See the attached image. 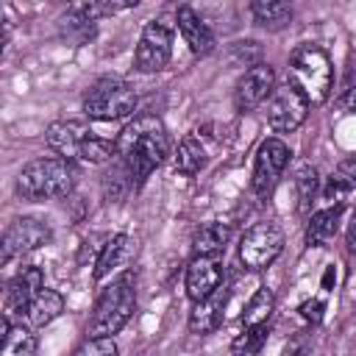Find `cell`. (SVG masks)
<instances>
[{
	"label": "cell",
	"mask_w": 356,
	"mask_h": 356,
	"mask_svg": "<svg viewBox=\"0 0 356 356\" xmlns=\"http://www.w3.org/2000/svg\"><path fill=\"white\" fill-rule=\"evenodd\" d=\"M167 153H170L167 128L153 114L134 117L117 136V159L128 167L136 186L147 181V175L167 159Z\"/></svg>",
	"instance_id": "obj_1"
},
{
	"label": "cell",
	"mask_w": 356,
	"mask_h": 356,
	"mask_svg": "<svg viewBox=\"0 0 356 356\" xmlns=\"http://www.w3.org/2000/svg\"><path fill=\"white\" fill-rule=\"evenodd\" d=\"M289 83L306 97L309 106H323L334 89V67L323 47L298 44L289 56Z\"/></svg>",
	"instance_id": "obj_2"
},
{
	"label": "cell",
	"mask_w": 356,
	"mask_h": 356,
	"mask_svg": "<svg viewBox=\"0 0 356 356\" xmlns=\"http://www.w3.org/2000/svg\"><path fill=\"white\" fill-rule=\"evenodd\" d=\"M78 181V170L67 159H36L17 175V195L22 200L67 197Z\"/></svg>",
	"instance_id": "obj_3"
},
{
	"label": "cell",
	"mask_w": 356,
	"mask_h": 356,
	"mask_svg": "<svg viewBox=\"0 0 356 356\" xmlns=\"http://www.w3.org/2000/svg\"><path fill=\"white\" fill-rule=\"evenodd\" d=\"M134 309H136V278L134 273H122L97 295L89 320V337L114 339V334H120L131 320Z\"/></svg>",
	"instance_id": "obj_4"
},
{
	"label": "cell",
	"mask_w": 356,
	"mask_h": 356,
	"mask_svg": "<svg viewBox=\"0 0 356 356\" xmlns=\"http://www.w3.org/2000/svg\"><path fill=\"white\" fill-rule=\"evenodd\" d=\"M83 111L89 120L100 122L125 120L136 111V89L122 78H103L86 92Z\"/></svg>",
	"instance_id": "obj_5"
},
{
	"label": "cell",
	"mask_w": 356,
	"mask_h": 356,
	"mask_svg": "<svg viewBox=\"0 0 356 356\" xmlns=\"http://www.w3.org/2000/svg\"><path fill=\"white\" fill-rule=\"evenodd\" d=\"M281 250H284V231L273 220H261L250 225L239 239V261L253 273L270 267L281 256Z\"/></svg>",
	"instance_id": "obj_6"
},
{
	"label": "cell",
	"mask_w": 356,
	"mask_h": 356,
	"mask_svg": "<svg viewBox=\"0 0 356 356\" xmlns=\"http://www.w3.org/2000/svg\"><path fill=\"white\" fill-rule=\"evenodd\" d=\"M170 56H172V22L150 19L139 36L134 67L139 72H159L170 64Z\"/></svg>",
	"instance_id": "obj_7"
},
{
	"label": "cell",
	"mask_w": 356,
	"mask_h": 356,
	"mask_svg": "<svg viewBox=\"0 0 356 356\" xmlns=\"http://www.w3.org/2000/svg\"><path fill=\"white\" fill-rule=\"evenodd\" d=\"M289 156H292V150L275 136H270L259 145L256 161H253V175H250V189L256 197H267L275 189L281 172L289 164Z\"/></svg>",
	"instance_id": "obj_8"
},
{
	"label": "cell",
	"mask_w": 356,
	"mask_h": 356,
	"mask_svg": "<svg viewBox=\"0 0 356 356\" xmlns=\"http://www.w3.org/2000/svg\"><path fill=\"white\" fill-rule=\"evenodd\" d=\"M306 117H309V103L289 81L273 89V95L267 100V122L273 131L292 134L306 122Z\"/></svg>",
	"instance_id": "obj_9"
},
{
	"label": "cell",
	"mask_w": 356,
	"mask_h": 356,
	"mask_svg": "<svg viewBox=\"0 0 356 356\" xmlns=\"http://www.w3.org/2000/svg\"><path fill=\"white\" fill-rule=\"evenodd\" d=\"M53 239V231L39 217H19L14 220L3 234V261H11L14 256L31 253Z\"/></svg>",
	"instance_id": "obj_10"
},
{
	"label": "cell",
	"mask_w": 356,
	"mask_h": 356,
	"mask_svg": "<svg viewBox=\"0 0 356 356\" xmlns=\"http://www.w3.org/2000/svg\"><path fill=\"white\" fill-rule=\"evenodd\" d=\"M275 89V70L270 64H256L250 70H245V75L236 81V89H234V106L236 111L248 114L253 108H259L264 100H270Z\"/></svg>",
	"instance_id": "obj_11"
},
{
	"label": "cell",
	"mask_w": 356,
	"mask_h": 356,
	"mask_svg": "<svg viewBox=\"0 0 356 356\" xmlns=\"http://www.w3.org/2000/svg\"><path fill=\"white\" fill-rule=\"evenodd\" d=\"M44 139H47V147H50L53 153H58L61 159L72 161V159L81 156L83 145L92 139V131H89L83 122H75V120H58V122H53V125L47 128Z\"/></svg>",
	"instance_id": "obj_12"
},
{
	"label": "cell",
	"mask_w": 356,
	"mask_h": 356,
	"mask_svg": "<svg viewBox=\"0 0 356 356\" xmlns=\"http://www.w3.org/2000/svg\"><path fill=\"white\" fill-rule=\"evenodd\" d=\"M186 295L192 303L209 298L211 292H217L222 286V270L217 264V259H206V256H195L186 267V278H184Z\"/></svg>",
	"instance_id": "obj_13"
},
{
	"label": "cell",
	"mask_w": 356,
	"mask_h": 356,
	"mask_svg": "<svg viewBox=\"0 0 356 356\" xmlns=\"http://www.w3.org/2000/svg\"><path fill=\"white\" fill-rule=\"evenodd\" d=\"M42 289H44V284H42V270H39V267H22V270L11 278V284H8V289H6V314H3V317L11 320V314H25V309L31 306V300H33Z\"/></svg>",
	"instance_id": "obj_14"
},
{
	"label": "cell",
	"mask_w": 356,
	"mask_h": 356,
	"mask_svg": "<svg viewBox=\"0 0 356 356\" xmlns=\"http://www.w3.org/2000/svg\"><path fill=\"white\" fill-rule=\"evenodd\" d=\"M228 286L222 284L217 292H211L209 298H203V300H197L195 306H192V312H189V331L192 334H211V331H217L220 328V323H222V317H225V306H228Z\"/></svg>",
	"instance_id": "obj_15"
},
{
	"label": "cell",
	"mask_w": 356,
	"mask_h": 356,
	"mask_svg": "<svg viewBox=\"0 0 356 356\" xmlns=\"http://www.w3.org/2000/svg\"><path fill=\"white\" fill-rule=\"evenodd\" d=\"M175 22H178V31H181V36H184V42L189 44V50L195 53V56H209L211 50H214V33H211V28L197 17V11L195 8H189V6H181L178 11H175Z\"/></svg>",
	"instance_id": "obj_16"
},
{
	"label": "cell",
	"mask_w": 356,
	"mask_h": 356,
	"mask_svg": "<svg viewBox=\"0 0 356 356\" xmlns=\"http://www.w3.org/2000/svg\"><path fill=\"white\" fill-rule=\"evenodd\" d=\"M134 253H136V242H134L128 234H114V236L103 245V250H100V256H97L95 281H103V278L111 275L114 270L125 267V264L134 259Z\"/></svg>",
	"instance_id": "obj_17"
},
{
	"label": "cell",
	"mask_w": 356,
	"mask_h": 356,
	"mask_svg": "<svg viewBox=\"0 0 356 356\" xmlns=\"http://www.w3.org/2000/svg\"><path fill=\"white\" fill-rule=\"evenodd\" d=\"M339 220H342V206H328V209L314 211L306 222V245L309 248L328 245L334 239V234L339 231Z\"/></svg>",
	"instance_id": "obj_18"
},
{
	"label": "cell",
	"mask_w": 356,
	"mask_h": 356,
	"mask_svg": "<svg viewBox=\"0 0 356 356\" xmlns=\"http://www.w3.org/2000/svg\"><path fill=\"white\" fill-rule=\"evenodd\" d=\"M61 312H64V298H61V292L44 286V289L31 300V306L25 309L22 317H25V325H31V328H42V325L53 323Z\"/></svg>",
	"instance_id": "obj_19"
},
{
	"label": "cell",
	"mask_w": 356,
	"mask_h": 356,
	"mask_svg": "<svg viewBox=\"0 0 356 356\" xmlns=\"http://www.w3.org/2000/svg\"><path fill=\"white\" fill-rule=\"evenodd\" d=\"M3 356H36L33 328L25 323L11 325V320L3 317Z\"/></svg>",
	"instance_id": "obj_20"
},
{
	"label": "cell",
	"mask_w": 356,
	"mask_h": 356,
	"mask_svg": "<svg viewBox=\"0 0 356 356\" xmlns=\"http://www.w3.org/2000/svg\"><path fill=\"white\" fill-rule=\"evenodd\" d=\"M250 14H253L256 25H261L267 31H281L292 19V6L284 0H253Z\"/></svg>",
	"instance_id": "obj_21"
},
{
	"label": "cell",
	"mask_w": 356,
	"mask_h": 356,
	"mask_svg": "<svg viewBox=\"0 0 356 356\" xmlns=\"http://www.w3.org/2000/svg\"><path fill=\"white\" fill-rule=\"evenodd\" d=\"M228 242V225L222 222H206L192 234V253L195 256H206L214 259Z\"/></svg>",
	"instance_id": "obj_22"
},
{
	"label": "cell",
	"mask_w": 356,
	"mask_h": 356,
	"mask_svg": "<svg viewBox=\"0 0 356 356\" xmlns=\"http://www.w3.org/2000/svg\"><path fill=\"white\" fill-rule=\"evenodd\" d=\"M203 164H206V147L200 145V139L184 136L178 145V153H175V172L195 175L203 170Z\"/></svg>",
	"instance_id": "obj_23"
},
{
	"label": "cell",
	"mask_w": 356,
	"mask_h": 356,
	"mask_svg": "<svg viewBox=\"0 0 356 356\" xmlns=\"http://www.w3.org/2000/svg\"><path fill=\"white\" fill-rule=\"evenodd\" d=\"M353 189H356V153L337 164V170L331 172V181L325 186V197L328 200H334V197L339 200L342 195H348Z\"/></svg>",
	"instance_id": "obj_24"
},
{
	"label": "cell",
	"mask_w": 356,
	"mask_h": 356,
	"mask_svg": "<svg viewBox=\"0 0 356 356\" xmlns=\"http://www.w3.org/2000/svg\"><path fill=\"white\" fill-rule=\"evenodd\" d=\"M317 189H320V175H317V170H314L309 161L298 164V170H295V192H298V209H300L303 214L312 209V200L317 197Z\"/></svg>",
	"instance_id": "obj_25"
},
{
	"label": "cell",
	"mask_w": 356,
	"mask_h": 356,
	"mask_svg": "<svg viewBox=\"0 0 356 356\" xmlns=\"http://www.w3.org/2000/svg\"><path fill=\"white\" fill-rule=\"evenodd\" d=\"M273 306H275V298L267 286H259L256 295L250 298L245 314H242V328H256V325H267L270 314H273Z\"/></svg>",
	"instance_id": "obj_26"
},
{
	"label": "cell",
	"mask_w": 356,
	"mask_h": 356,
	"mask_svg": "<svg viewBox=\"0 0 356 356\" xmlns=\"http://www.w3.org/2000/svg\"><path fill=\"white\" fill-rule=\"evenodd\" d=\"M61 36L70 44L81 47L83 42H89L95 36V22L86 19V17H81V14H75L72 8H67V14L61 17Z\"/></svg>",
	"instance_id": "obj_27"
},
{
	"label": "cell",
	"mask_w": 356,
	"mask_h": 356,
	"mask_svg": "<svg viewBox=\"0 0 356 356\" xmlns=\"http://www.w3.org/2000/svg\"><path fill=\"white\" fill-rule=\"evenodd\" d=\"M267 342V325H256V328H242L236 334V339L231 342V353L234 356H259L261 348Z\"/></svg>",
	"instance_id": "obj_28"
},
{
	"label": "cell",
	"mask_w": 356,
	"mask_h": 356,
	"mask_svg": "<svg viewBox=\"0 0 356 356\" xmlns=\"http://www.w3.org/2000/svg\"><path fill=\"white\" fill-rule=\"evenodd\" d=\"M72 356H117V345L108 337H89Z\"/></svg>",
	"instance_id": "obj_29"
},
{
	"label": "cell",
	"mask_w": 356,
	"mask_h": 356,
	"mask_svg": "<svg viewBox=\"0 0 356 356\" xmlns=\"http://www.w3.org/2000/svg\"><path fill=\"white\" fill-rule=\"evenodd\" d=\"M300 314H303L306 320L317 323V320L323 317V300H306V303L300 306Z\"/></svg>",
	"instance_id": "obj_30"
},
{
	"label": "cell",
	"mask_w": 356,
	"mask_h": 356,
	"mask_svg": "<svg viewBox=\"0 0 356 356\" xmlns=\"http://www.w3.org/2000/svg\"><path fill=\"white\" fill-rule=\"evenodd\" d=\"M342 106H345V111L356 114V83H350V86L345 89V95H342Z\"/></svg>",
	"instance_id": "obj_31"
},
{
	"label": "cell",
	"mask_w": 356,
	"mask_h": 356,
	"mask_svg": "<svg viewBox=\"0 0 356 356\" xmlns=\"http://www.w3.org/2000/svg\"><path fill=\"white\" fill-rule=\"evenodd\" d=\"M348 248L356 250V217H353V222H350V228H348Z\"/></svg>",
	"instance_id": "obj_32"
}]
</instances>
